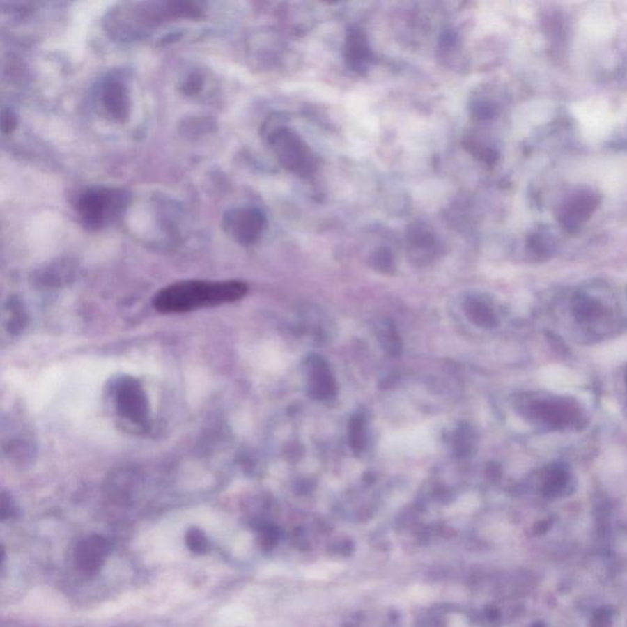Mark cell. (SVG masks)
Wrapping results in <instances>:
<instances>
[{
    "label": "cell",
    "mask_w": 627,
    "mask_h": 627,
    "mask_svg": "<svg viewBox=\"0 0 627 627\" xmlns=\"http://www.w3.org/2000/svg\"><path fill=\"white\" fill-rule=\"evenodd\" d=\"M375 263H376V268H380L381 271L387 272L389 268L392 266V260L389 258V254L382 253L378 255V258L375 260Z\"/></svg>",
    "instance_id": "obj_18"
},
{
    "label": "cell",
    "mask_w": 627,
    "mask_h": 627,
    "mask_svg": "<svg viewBox=\"0 0 627 627\" xmlns=\"http://www.w3.org/2000/svg\"><path fill=\"white\" fill-rule=\"evenodd\" d=\"M570 481L568 470L565 465H552L545 468L544 486L549 494L562 490Z\"/></svg>",
    "instance_id": "obj_12"
},
{
    "label": "cell",
    "mask_w": 627,
    "mask_h": 627,
    "mask_svg": "<svg viewBox=\"0 0 627 627\" xmlns=\"http://www.w3.org/2000/svg\"><path fill=\"white\" fill-rule=\"evenodd\" d=\"M344 56L350 70L360 72L368 69L371 61V51L368 37L360 29L349 31L344 45Z\"/></svg>",
    "instance_id": "obj_9"
},
{
    "label": "cell",
    "mask_w": 627,
    "mask_h": 627,
    "mask_svg": "<svg viewBox=\"0 0 627 627\" xmlns=\"http://www.w3.org/2000/svg\"><path fill=\"white\" fill-rule=\"evenodd\" d=\"M265 223V216L256 208H239L224 215L222 226L229 237L239 243L250 244L260 237Z\"/></svg>",
    "instance_id": "obj_6"
},
{
    "label": "cell",
    "mask_w": 627,
    "mask_h": 627,
    "mask_svg": "<svg viewBox=\"0 0 627 627\" xmlns=\"http://www.w3.org/2000/svg\"><path fill=\"white\" fill-rule=\"evenodd\" d=\"M187 545L189 546V549H190L192 552H198V554H203V552L208 550V548L206 538H205V536H203L201 532L196 531V529H194V531H190L187 533Z\"/></svg>",
    "instance_id": "obj_16"
},
{
    "label": "cell",
    "mask_w": 627,
    "mask_h": 627,
    "mask_svg": "<svg viewBox=\"0 0 627 627\" xmlns=\"http://www.w3.org/2000/svg\"><path fill=\"white\" fill-rule=\"evenodd\" d=\"M129 203V195L116 187H92L80 194L75 203L76 211L90 229H101L119 217Z\"/></svg>",
    "instance_id": "obj_2"
},
{
    "label": "cell",
    "mask_w": 627,
    "mask_h": 627,
    "mask_svg": "<svg viewBox=\"0 0 627 627\" xmlns=\"http://www.w3.org/2000/svg\"><path fill=\"white\" fill-rule=\"evenodd\" d=\"M271 146L284 167L298 174H309L315 168L313 153L300 137L288 129H279L271 137Z\"/></svg>",
    "instance_id": "obj_4"
},
{
    "label": "cell",
    "mask_w": 627,
    "mask_h": 627,
    "mask_svg": "<svg viewBox=\"0 0 627 627\" xmlns=\"http://www.w3.org/2000/svg\"><path fill=\"white\" fill-rule=\"evenodd\" d=\"M470 445H472V442H470V431L467 429H463L462 431H460V435L457 438L456 449H457L458 454H460V455H467L468 450L472 447Z\"/></svg>",
    "instance_id": "obj_17"
},
{
    "label": "cell",
    "mask_w": 627,
    "mask_h": 627,
    "mask_svg": "<svg viewBox=\"0 0 627 627\" xmlns=\"http://www.w3.org/2000/svg\"><path fill=\"white\" fill-rule=\"evenodd\" d=\"M349 442L352 446V450L355 455L358 456L362 454V451L364 449L365 436H364V419L362 415H355L350 421L348 426Z\"/></svg>",
    "instance_id": "obj_14"
},
{
    "label": "cell",
    "mask_w": 627,
    "mask_h": 627,
    "mask_svg": "<svg viewBox=\"0 0 627 627\" xmlns=\"http://www.w3.org/2000/svg\"><path fill=\"white\" fill-rule=\"evenodd\" d=\"M3 130L4 132H9L15 127V116H13L11 111H3Z\"/></svg>",
    "instance_id": "obj_19"
},
{
    "label": "cell",
    "mask_w": 627,
    "mask_h": 627,
    "mask_svg": "<svg viewBox=\"0 0 627 627\" xmlns=\"http://www.w3.org/2000/svg\"><path fill=\"white\" fill-rule=\"evenodd\" d=\"M467 315L474 324L484 327V329H490L496 325L495 314L493 313L488 305L481 302H470L467 304Z\"/></svg>",
    "instance_id": "obj_13"
},
{
    "label": "cell",
    "mask_w": 627,
    "mask_h": 627,
    "mask_svg": "<svg viewBox=\"0 0 627 627\" xmlns=\"http://www.w3.org/2000/svg\"><path fill=\"white\" fill-rule=\"evenodd\" d=\"M309 392L314 398L329 400L336 395V382L329 366L323 358L315 357L308 360Z\"/></svg>",
    "instance_id": "obj_8"
},
{
    "label": "cell",
    "mask_w": 627,
    "mask_h": 627,
    "mask_svg": "<svg viewBox=\"0 0 627 627\" xmlns=\"http://www.w3.org/2000/svg\"><path fill=\"white\" fill-rule=\"evenodd\" d=\"M625 381H626V386H627V369H626V374H625Z\"/></svg>",
    "instance_id": "obj_20"
},
{
    "label": "cell",
    "mask_w": 627,
    "mask_h": 627,
    "mask_svg": "<svg viewBox=\"0 0 627 627\" xmlns=\"http://www.w3.org/2000/svg\"><path fill=\"white\" fill-rule=\"evenodd\" d=\"M571 307L575 319L586 326L596 324L607 313V307L602 300L596 297V294L587 291H580L573 295Z\"/></svg>",
    "instance_id": "obj_10"
},
{
    "label": "cell",
    "mask_w": 627,
    "mask_h": 627,
    "mask_svg": "<svg viewBox=\"0 0 627 627\" xmlns=\"http://www.w3.org/2000/svg\"><path fill=\"white\" fill-rule=\"evenodd\" d=\"M109 545L101 536H90L80 544H77L75 550L76 566L85 573L92 575L101 568Z\"/></svg>",
    "instance_id": "obj_7"
},
{
    "label": "cell",
    "mask_w": 627,
    "mask_h": 627,
    "mask_svg": "<svg viewBox=\"0 0 627 627\" xmlns=\"http://www.w3.org/2000/svg\"><path fill=\"white\" fill-rule=\"evenodd\" d=\"M102 103L116 119H124L127 113V95L125 86L116 79L107 80L102 86Z\"/></svg>",
    "instance_id": "obj_11"
},
{
    "label": "cell",
    "mask_w": 627,
    "mask_h": 627,
    "mask_svg": "<svg viewBox=\"0 0 627 627\" xmlns=\"http://www.w3.org/2000/svg\"><path fill=\"white\" fill-rule=\"evenodd\" d=\"M381 342L389 355H398L401 350V341L394 327H389V325L385 327L381 334Z\"/></svg>",
    "instance_id": "obj_15"
},
{
    "label": "cell",
    "mask_w": 627,
    "mask_h": 627,
    "mask_svg": "<svg viewBox=\"0 0 627 627\" xmlns=\"http://www.w3.org/2000/svg\"><path fill=\"white\" fill-rule=\"evenodd\" d=\"M597 208V194L589 189H580L568 195L560 205L557 210V222L567 232H577Z\"/></svg>",
    "instance_id": "obj_5"
},
{
    "label": "cell",
    "mask_w": 627,
    "mask_h": 627,
    "mask_svg": "<svg viewBox=\"0 0 627 627\" xmlns=\"http://www.w3.org/2000/svg\"><path fill=\"white\" fill-rule=\"evenodd\" d=\"M531 419L550 429H568L582 425L583 415L577 403L564 397H544L532 400L527 405Z\"/></svg>",
    "instance_id": "obj_3"
},
{
    "label": "cell",
    "mask_w": 627,
    "mask_h": 627,
    "mask_svg": "<svg viewBox=\"0 0 627 627\" xmlns=\"http://www.w3.org/2000/svg\"><path fill=\"white\" fill-rule=\"evenodd\" d=\"M248 293L242 281H182L161 289L153 307L161 314H183L234 303Z\"/></svg>",
    "instance_id": "obj_1"
}]
</instances>
